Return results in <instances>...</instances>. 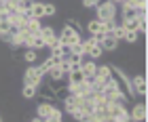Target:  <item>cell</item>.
Listing matches in <instances>:
<instances>
[{
	"instance_id": "1",
	"label": "cell",
	"mask_w": 148,
	"mask_h": 122,
	"mask_svg": "<svg viewBox=\"0 0 148 122\" xmlns=\"http://www.w3.org/2000/svg\"><path fill=\"white\" fill-rule=\"evenodd\" d=\"M95 13L99 21H114V17H116V4L110 2V0H102V2H97L95 6Z\"/></svg>"
},
{
	"instance_id": "2",
	"label": "cell",
	"mask_w": 148,
	"mask_h": 122,
	"mask_svg": "<svg viewBox=\"0 0 148 122\" xmlns=\"http://www.w3.org/2000/svg\"><path fill=\"white\" fill-rule=\"evenodd\" d=\"M59 42L62 44H66V46H72V44H76V42H80V34H78V30H74V28H70L68 23L62 28V32H59Z\"/></svg>"
},
{
	"instance_id": "3",
	"label": "cell",
	"mask_w": 148,
	"mask_h": 122,
	"mask_svg": "<svg viewBox=\"0 0 148 122\" xmlns=\"http://www.w3.org/2000/svg\"><path fill=\"white\" fill-rule=\"evenodd\" d=\"M42 78H45V70L42 67H34V65H30L28 70H25L23 74V84H32V86H40V82H42Z\"/></svg>"
},
{
	"instance_id": "4",
	"label": "cell",
	"mask_w": 148,
	"mask_h": 122,
	"mask_svg": "<svg viewBox=\"0 0 148 122\" xmlns=\"http://www.w3.org/2000/svg\"><path fill=\"white\" fill-rule=\"evenodd\" d=\"M38 34H40V38L45 40V44L49 46V49H51V46H55V44H59V38H57V34H55L53 28H45V25H42Z\"/></svg>"
},
{
	"instance_id": "5",
	"label": "cell",
	"mask_w": 148,
	"mask_h": 122,
	"mask_svg": "<svg viewBox=\"0 0 148 122\" xmlns=\"http://www.w3.org/2000/svg\"><path fill=\"white\" fill-rule=\"evenodd\" d=\"M146 105L144 103H138V105H133L131 110H129V122H144L146 120Z\"/></svg>"
},
{
	"instance_id": "6",
	"label": "cell",
	"mask_w": 148,
	"mask_h": 122,
	"mask_svg": "<svg viewBox=\"0 0 148 122\" xmlns=\"http://www.w3.org/2000/svg\"><path fill=\"white\" fill-rule=\"evenodd\" d=\"M99 46H102V51H116L119 49V40L112 36V34H104L102 40H99Z\"/></svg>"
},
{
	"instance_id": "7",
	"label": "cell",
	"mask_w": 148,
	"mask_h": 122,
	"mask_svg": "<svg viewBox=\"0 0 148 122\" xmlns=\"http://www.w3.org/2000/svg\"><path fill=\"white\" fill-rule=\"evenodd\" d=\"M53 112H55V105H53L51 101H40L38 107H36L38 118H49V116H53Z\"/></svg>"
},
{
	"instance_id": "8",
	"label": "cell",
	"mask_w": 148,
	"mask_h": 122,
	"mask_svg": "<svg viewBox=\"0 0 148 122\" xmlns=\"http://www.w3.org/2000/svg\"><path fill=\"white\" fill-rule=\"evenodd\" d=\"M85 80V74H83V70H80V65L78 67H72V70L68 72V86H76V84H80Z\"/></svg>"
},
{
	"instance_id": "9",
	"label": "cell",
	"mask_w": 148,
	"mask_h": 122,
	"mask_svg": "<svg viewBox=\"0 0 148 122\" xmlns=\"http://www.w3.org/2000/svg\"><path fill=\"white\" fill-rule=\"evenodd\" d=\"M97 80H102V82H108V80L112 78V65H97L95 67V76Z\"/></svg>"
},
{
	"instance_id": "10",
	"label": "cell",
	"mask_w": 148,
	"mask_h": 122,
	"mask_svg": "<svg viewBox=\"0 0 148 122\" xmlns=\"http://www.w3.org/2000/svg\"><path fill=\"white\" fill-rule=\"evenodd\" d=\"M131 89L136 95H146V78L144 76H133L131 78Z\"/></svg>"
},
{
	"instance_id": "11",
	"label": "cell",
	"mask_w": 148,
	"mask_h": 122,
	"mask_svg": "<svg viewBox=\"0 0 148 122\" xmlns=\"http://www.w3.org/2000/svg\"><path fill=\"white\" fill-rule=\"evenodd\" d=\"M40 28H42V25H40V19L30 17V19H28V21H25L19 30H23V32H28V34H38V32H40Z\"/></svg>"
},
{
	"instance_id": "12",
	"label": "cell",
	"mask_w": 148,
	"mask_h": 122,
	"mask_svg": "<svg viewBox=\"0 0 148 122\" xmlns=\"http://www.w3.org/2000/svg\"><path fill=\"white\" fill-rule=\"evenodd\" d=\"M28 15L30 17H34V19H42L45 17V2H32V6H30V11H28Z\"/></svg>"
},
{
	"instance_id": "13",
	"label": "cell",
	"mask_w": 148,
	"mask_h": 122,
	"mask_svg": "<svg viewBox=\"0 0 148 122\" xmlns=\"http://www.w3.org/2000/svg\"><path fill=\"white\" fill-rule=\"evenodd\" d=\"M95 67H97V63H95L93 59H91V61H83V63H80V70H83V74H85L87 80L95 76Z\"/></svg>"
},
{
	"instance_id": "14",
	"label": "cell",
	"mask_w": 148,
	"mask_h": 122,
	"mask_svg": "<svg viewBox=\"0 0 148 122\" xmlns=\"http://www.w3.org/2000/svg\"><path fill=\"white\" fill-rule=\"evenodd\" d=\"M87 30H89L91 36H102V21H99V19H91V21L87 23Z\"/></svg>"
},
{
	"instance_id": "15",
	"label": "cell",
	"mask_w": 148,
	"mask_h": 122,
	"mask_svg": "<svg viewBox=\"0 0 148 122\" xmlns=\"http://www.w3.org/2000/svg\"><path fill=\"white\" fill-rule=\"evenodd\" d=\"M138 17H140V9L123 4V19H138Z\"/></svg>"
},
{
	"instance_id": "16",
	"label": "cell",
	"mask_w": 148,
	"mask_h": 122,
	"mask_svg": "<svg viewBox=\"0 0 148 122\" xmlns=\"http://www.w3.org/2000/svg\"><path fill=\"white\" fill-rule=\"evenodd\" d=\"M47 74H49V78H51V80H55V82H59V80H62V78L66 76V72H64L59 65H55V67H49V70H47Z\"/></svg>"
},
{
	"instance_id": "17",
	"label": "cell",
	"mask_w": 148,
	"mask_h": 122,
	"mask_svg": "<svg viewBox=\"0 0 148 122\" xmlns=\"http://www.w3.org/2000/svg\"><path fill=\"white\" fill-rule=\"evenodd\" d=\"M53 93H55V97H57L59 101H64V99L70 95V89H68V86H53Z\"/></svg>"
},
{
	"instance_id": "18",
	"label": "cell",
	"mask_w": 148,
	"mask_h": 122,
	"mask_svg": "<svg viewBox=\"0 0 148 122\" xmlns=\"http://www.w3.org/2000/svg\"><path fill=\"white\" fill-rule=\"evenodd\" d=\"M36 89H38V86H32V84H23V91H21L23 99H32V97H36Z\"/></svg>"
},
{
	"instance_id": "19",
	"label": "cell",
	"mask_w": 148,
	"mask_h": 122,
	"mask_svg": "<svg viewBox=\"0 0 148 122\" xmlns=\"http://www.w3.org/2000/svg\"><path fill=\"white\" fill-rule=\"evenodd\" d=\"M66 59L70 61V65H72V67H78L80 63H83V55H80V53H70V55L66 57Z\"/></svg>"
},
{
	"instance_id": "20",
	"label": "cell",
	"mask_w": 148,
	"mask_h": 122,
	"mask_svg": "<svg viewBox=\"0 0 148 122\" xmlns=\"http://www.w3.org/2000/svg\"><path fill=\"white\" fill-rule=\"evenodd\" d=\"M121 25H123L127 32H138V19H123Z\"/></svg>"
},
{
	"instance_id": "21",
	"label": "cell",
	"mask_w": 148,
	"mask_h": 122,
	"mask_svg": "<svg viewBox=\"0 0 148 122\" xmlns=\"http://www.w3.org/2000/svg\"><path fill=\"white\" fill-rule=\"evenodd\" d=\"M87 55H89L91 59H97V57H102V55H104V51H102V46H99V44H93L91 49L87 51Z\"/></svg>"
},
{
	"instance_id": "22",
	"label": "cell",
	"mask_w": 148,
	"mask_h": 122,
	"mask_svg": "<svg viewBox=\"0 0 148 122\" xmlns=\"http://www.w3.org/2000/svg\"><path fill=\"white\" fill-rule=\"evenodd\" d=\"M125 34H127V30L123 28V25H114V30H112V36H114V38H116V40H119V42H121V40H123V38H125Z\"/></svg>"
},
{
	"instance_id": "23",
	"label": "cell",
	"mask_w": 148,
	"mask_h": 122,
	"mask_svg": "<svg viewBox=\"0 0 148 122\" xmlns=\"http://www.w3.org/2000/svg\"><path fill=\"white\" fill-rule=\"evenodd\" d=\"M36 57H38V53H36L34 49H28V51L23 53V59L28 61V63H34V61H36Z\"/></svg>"
},
{
	"instance_id": "24",
	"label": "cell",
	"mask_w": 148,
	"mask_h": 122,
	"mask_svg": "<svg viewBox=\"0 0 148 122\" xmlns=\"http://www.w3.org/2000/svg\"><path fill=\"white\" fill-rule=\"evenodd\" d=\"M62 116H64V114H62V110H57V107H55V112H53V116L45 118V122H64V120H62Z\"/></svg>"
},
{
	"instance_id": "25",
	"label": "cell",
	"mask_w": 148,
	"mask_h": 122,
	"mask_svg": "<svg viewBox=\"0 0 148 122\" xmlns=\"http://www.w3.org/2000/svg\"><path fill=\"white\" fill-rule=\"evenodd\" d=\"M138 38H140V34H138V32H127L123 40H127L129 44H133V42H138Z\"/></svg>"
},
{
	"instance_id": "26",
	"label": "cell",
	"mask_w": 148,
	"mask_h": 122,
	"mask_svg": "<svg viewBox=\"0 0 148 122\" xmlns=\"http://www.w3.org/2000/svg\"><path fill=\"white\" fill-rule=\"evenodd\" d=\"M55 11H57V9H55V4H53V2H45V17H47V15H49V17L55 15Z\"/></svg>"
},
{
	"instance_id": "27",
	"label": "cell",
	"mask_w": 148,
	"mask_h": 122,
	"mask_svg": "<svg viewBox=\"0 0 148 122\" xmlns=\"http://www.w3.org/2000/svg\"><path fill=\"white\" fill-rule=\"evenodd\" d=\"M0 40H2V42H6V44H11L13 34H11V32H0Z\"/></svg>"
},
{
	"instance_id": "28",
	"label": "cell",
	"mask_w": 148,
	"mask_h": 122,
	"mask_svg": "<svg viewBox=\"0 0 148 122\" xmlns=\"http://www.w3.org/2000/svg\"><path fill=\"white\" fill-rule=\"evenodd\" d=\"M97 2H99V0H83V4L87 6V9H95Z\"/></svg>"
},
{
	"instance_id": "29",
	"label": "cell",
	"mask_w": 148,
	"mask_h": 122,
	"mask_svg": "<svg viewBox=\"0 0 148 122\" xmlns=\"http://www.w3.org/2000/svg\"><path fill=\"white\" fill-rule=\"evenodd\" d=\"M30 122H45V118H38V116H34V118H32Z\"/></svg>"
},
{
	"instance_id": "30",
	"label": "cell",
	"mask_w": 148,
	"mask_h": 122,
	"mask_svg": "<svg viewBox=\"0 0 148 122\" xmlns=\"http://www.w3.org/2000/svg\"><path fill=\"white\" fill-rule=\"evenodd\" d=\"M0 122H2V118H0Z\"/></svg>"
},
{
	"instance_id": "31",
	"label": "cell",
	"mask_w": 148,
	"mask_h": 122,
	"mask_svg": "<svg viewBox=\"0 0 148 122\" xmlns=\"http://www.w3.org/2000/svg\"><path fill=\"white\" fill-rule=\"evenodd\" d=\"M99 2H102V0H99Z\"/></svg>"
},
{
	"instance_id": "32",
	"label": "cell",
	"mask_w": 148,
	"mask_h": 122,
	"mask_svg": "<svg viewBox=\"0 0 148 122\" xmlns=\"http://www.w3.org/2000/svg\"><path fill=\"white\" fill-rule=\"evenodd\" d=\"M0 32H2V30H0Z\"/></svg>"
}]
</instances>
